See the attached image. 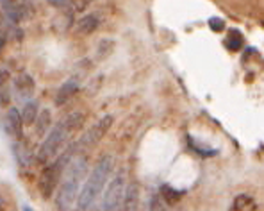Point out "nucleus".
I'll list each match as a JSON object with an SVG mask.
<instances>
[{"label":"nucleus","mask_w":264,"mask_h":211,"mask_svg":"<svg viewBox=\"0 0 264 211\" xmlns=\"http://www.w3.org/2000/svg\"><path fill=\"white\" fill-rule=\"evenodd\" d=\"M87 158L86 156H79V158H73V161L70 163V166L66 168L63 175V181H61L59 192L56 195V209L57 211H70L72 206L77 202L80 193V186H84L82 183L84 178L87 173Z\"/></svg>","instance_id":"nucleus-1"},{"label":"nucleus","mask_w":264,"mask_h":211,"mask_svg":"<svg viewBox=\"0 0 264 211\" xmlns=\"http://www.w3.org/2000/svg\"><path fill=\"white\" fill-rule=\"evenodd\" d=\"M111 170H113V158L107 154L102 156V158L97 161V165L93 166L90 178L84 183L73 211H93L95 202L98 200L102 190L106 188L107 179H109L111 175Z\"/></svg>","instance_id":"nucleus-2"},{"label":"nucleus","mask_w":264,"mask_h":211,"mask_svg":"<svg viewBox=\"0 0 264 211\" xmlns=\"http://www.w3.org/2000/svg\"><path fill=\"white\" fill-rule=\"evenodd\" d=\"M77 145H72L70 149H66L64 154H61L56 161H52L50 165H47L45 168L41 170L39 179H38V192L43 199H50V197L54 195V192H56V188L59 186V183L63 181L64 172H66L70 163H72L73 158H75Z\"/></svg>","instance_id":"nucleus-3"},{"label":"nucleus","mask_w":264,"mask_h":211,"mask_svg":"<svg viewBox=\"0 0 264 211\" xmlns=\"http://www.w3.org/2000/svg\"><path fill=\"white\" fill-rule=\"evenodd\" d=\"M70 134H72V131H70V127L66 125V120L63 118V120L57 122V124L50 129L49 134L45 136L41 147L36 152V161L43 166L50 165V159L56 158L59 149L66 144V139H68Z\"/></svg>","instance_id":"nucleus-4"},{"label":"nucleus","mask_w":264,"mask_h":211,"mask_svg":"<svg viewBox=\"0 0 264 211\" xmlns=\"http://www.w3.org/2000/svg\"><path fill=\"white\" fill-rule=\"evenodd\" d=\"M0 6H2V13L6 15V18L16 27L34 16V9H32V4H30V2H15V0H8V2H0Z\"/></svg>","instance_id":"nucleus-5"},{"label":"nucleus","mask_w":264,"mask_h":211,"mask_svg":"<svg viewBox=\"0 0 264 211\" xmlns=\"http://www.w3.org/2000/svg\"><path fill=\"white\" fill-rule=\"evenodd\" d=\"M125 190H127L125 188V175L118 173L107 188L106 199H104V211H120L125 199Z\"/></svg>","instance_id":"nucleus-6"},{"label":"nucleus","mask_w":264,"mask_h":211,"mask_svg":"<svg viewBox=\"0 0 264 211\" xmlns=\"http://www.w3.org/2000/svg\"><path fill=\"white\" fill-rule=\"evenodd\" d=\"M113 122H114V118L111 117V115L102 117L97 124H93V127H91L82 138H80V145H86V147H93V145H97L98 142L107 134V131L111 129Z\"/></svg>","instance_id":"nucleus-7"},{"label":"nucleus","mask_w":264,"mask_h":211,"mask_svg":"<svg viewBox=\"0 0 264 211\" xmlns=\"http://www.w3.org/2000/svg\"><path fill=\"white\" fill-rule=\"evenodd\" d=\"M23 118L22 111L16 110V108H9L8 117H6V131L9 132L11 138H15L16 142H23Z\"/></svg>","instance_id":"nucleus-8"},{"label":"nucleus","mask_w":264,"mask_h":211,"mask_svg":"<svg viewBox=\"0 0 264 211\" xmlns=\"http://www.w3.org/2000/svg\"><path fill=\"white\" fill-rule=\"evenodd\" d=\"M15 90H16V93L20 95V98H25V100L29 102V98L34 95V90H36L34 79L25 72L20 74V76L15 77Z\"/></svg>","instance_id":"nucleus-9"},{"label":"nucleus","mask_w":264,"mask_h":211,"mask_svg":"<svg viewBox=\"0 0 264 211\" xmlns=\"http://www.w3.org/2000/svg\"><path fill=\"white\" fill-rule=\"evenodd\" d=\"M80 88V81L77 77H70L68 81H64L63 86L57 90V95H56V104L57 106H63L73 97V95L79 91Z\"/></svg>","instance_id":"nucleus-10"},{"label":"nucleus","mask_w":264,"mask_h":211,"mask_svg":"<svg viewBox=\"0 0 264 211\" xmlns=\"http://www.w3.org/2000/svg\"><path fill=\"white\" fill-rule=\"evenodd\" d=\"M140 209V186L138 183H130L125 190V199L121 204V211H138Z\"/></svg>","instance_id":"nucleus-11"},{"label":"nucleus","mask_w":264,"mask_h":211,"mask_svg":"<svg viewBox=\"0 0 264 211\" xmlns=\"http://www.w3.org/2000/svg\"><path fill=\"white\" fill-rule=\"evenodd\" d=\"M257 209H259V207H257V202L252 195H248V193H239V195L234 197L229 211H257Z\"/></svg>","instance_id":"nucleus-12"},{"label":"nucleus","mask_w":264,"mask_h":211,"mask_svg":"<svg viewBox=\"0 0 264 211\" xmlns=\"http://www.w3.org/2000/svg\"><path fill=\"white\" fill-rule=\"evenodd\" d=\"M98 23L100 22H98L97 15L82 16L75 25V34H79V36H90V34H93L98 29Z\"/></svg>","instance_id":"nucleus-13"},{"label":"nucleus","mask_w":264,"mask_h":211,"mask_svg":"<svg viewBox=\"0 0 264 211\" xmlns=\"http://www.w3.org/2000/svg\"><path fill=\"white\" fill-rule=\"evenodd\" d=\"M50 125H52V113L49 108H43L39 110V115L36 118V136L45 138L47 132H50Z\"/></svg>","instance_id":"nucleus-14"},{"label":"nucleus","mask_w":264,"mask_h":211,"mask_svg":"<svg viewBox=\"0 0 264 211\" xmlns=\"http://www.w3.org/2000/svg\"><path fill=\"white\" fill-rule=\"evenodd\" d=\"M39 115V104L38 100H29L25 102L22 110V118H23V124L25 125H34L36 124V118Z\"/></svg>","instance_id":"nucleus-15"},{"label":"nucleus","mask_w":264,"mask_h":211,"mask_svg":"<svg viewBox=\"0 0 264 211\" xmlns=\"http://www.w3.org/2000/svg\"><path fill=\"white\" fill-rule=\"evenodd\" d=\"M225 47L230 50V52H236V50H239L243 47V36L239 30H230L229 36L225 38Z\"/></svg>","instance_id":"nucleus-16"},{"label":"nucleus","mask_w":264,"mask_h":211,"mask_svg":"<svg viewBox=\"0 0 264 211\" xmlns=\"http://www.w3.org/2000/svg\"><path fill=\"white\" fill-rule=\"evenodd\" d=\"M161 199L164 200L166 204H170V206H173L175 202H179L181 200V197H182V192H179V190H175V188H171V186H162L161 188Z\"/></svg>","instance_id":"nucleus-17"},{"label":"nucleus","mask_w":264,"mask_h":211,"mask_svg":"<svg viewBox=\"0 0 264 211\" xmlns=\"http://www.w3.org/2000/svg\"><path fill=\"white\" fill-rule=\"evenodd\" d=\"M64 120H66V125L70 127V131L75 132V131H79V129L84 125V122H86V115L80 113V111H75V113L68 115V117L64 118Z\"/></svg>","instance_id":"nucleus-18"},{"label":"nucleus","mask_w":264,"mask_h":211,"mask_svg":"<svg viewBox=\"0 0 264 211\" xmlns=\"http://www.w3.org/2000/svg\"><path fill=\"white\" fill-rule=\"evenodd\" d=\"M148 211H164V204H162V199L159 193H155L150 200V209Z\"/></svg>","instance_id":"nucleus-19"},{"label":"nucleus","mask_w":264,"mask_h":211,"mask_svg":"<svg viewBox=\"0 0 264 211\" xmlns=\"http://www.w3.org/2000/svg\"><path fill=\"white\" fill-rule=\"evenodd\" d=\"M209 27H211L214 32H219V30L225 29V22L222 18H211L209 20Z\"/></svg>","instance_id":"nucleus-20"},{"label":"nucleus","mask_w":264,"mask_h":211,"mask_svg":"<svg viewBox=\"0 0 264 211\" xmlns=\"http://www.w3.org/2000/svg\"><path fill=\"white\" fill-rule=\"evenodd\" d=\"M11 104V93L8 90L0 91V108H8Z\"/></svg>","instance_id":"nucleus-21"},{"label":"nucleus","mask_w":264,"mask_h":211,"mask_svg":"<svg viewBox=\"0 0 264 211\" xmlns=\"http://www.w3.org/2000/svg\"><path fill=\"white\" fill-rule=\"evenodd\" d=\"M9 81V70L8 68H0V88Z\"/></svg>","instance_id":"nucleus-22"},{"label":"nucleus","mask_w":264,"mask_h":211,"mask_svg":"<svg viewBox=\"0 0 264 211\" xmlns=\"http://www.w3.org/2000/svg\"><path fill=\"white\" fill-rule=\"evenodd\" d=\"M86 6H87V2H73V8H77V11H84Z\"/></svg>","instance_id":"nucleus-23"},{"label":"nucleus","mask_w":264,"mask_h":211,"mask_svg":"<svg viewBox=\"0 0 264 211\" xmlns=\"http://www.w3.org/2000/svg\"><path fill=\"white\" fill-rule=\"evenodd\" d=\"M0 211H6V200H4V195L0 192Z\"/></svg>","instance_id":"nucleus-24"},{"label":"nucleus","mask_w":264,"mask_h":211,"mask_svg":"<svg viewBox=\"0 0 264 211\" xmlns=\"http://www.w3.org/2000/svg\"><path fill=\"white\" fill-rule=\"evenodd\" d=\"M4 47H6V42H2V40H0V52L4 50Z\"/></svg>","instance_id":"nucleus-25"},{"label":"nucleus","mask_w":264,"mask_h":211,"mask_svg":"<svg viewBox=\"0 0 264 211\" xmlns=\"http://www.w3.org/2000/svg\"><path fill=\"white\" fill-rule=\"evenodd\" d=\"M23 211H32V209H30L29 206H23Z\"/></svg>","instance_id":"nucleus-26"}]
</instances>
